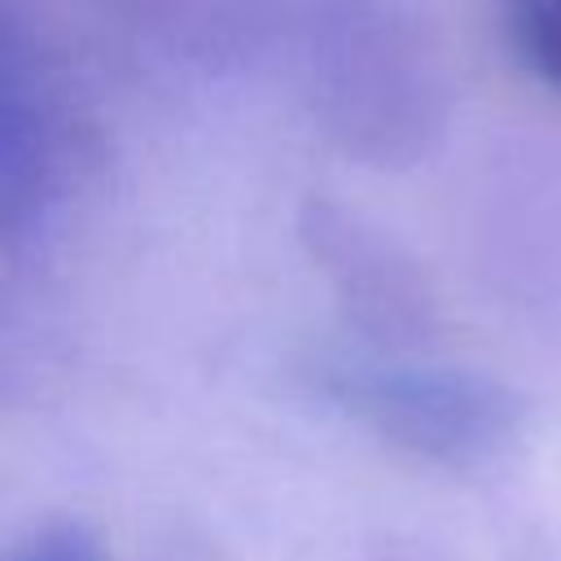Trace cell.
<instances>
[{"label":"cell","mask_w":561,"mask_h":561,"mask_svg":"<svg viewBox=\"0 0 561 561\" xmlns=\"http://www.w3.org/2000/svg\"><path fill=\"white\" fill-rule=\"evenodd\" d=\"M368 408L421 434V443H469L478 430H495V403L478 386H460L447 377H373L364 386Z\"/></svg>","instance_id":"1"},{"label":"cell","mask_w":561,"mask_h":561,"mask_svg":"<svg viewBox=\"0 0 561 561\" xmlns=\"http://www.w3.org/2000/svg\"><path fill=\"white\" fill-rule=\"evenodd\" d=\"M508 39L530 75L561 88V0H508Z\"/></svg>","instance_id":"2"},{"label":"cell","mask_w":561,"mask_h":561,"mask_svg":"<svg viewBox=\"0 0 561 561\" xmlns=\"http://www.w3.org/2000/svg\"><path fill=\"white\" fill-rule=\"evenodd\" d=\"M4 561H105V552L83 526L48 522V526H35L26 539H18Z\"/></svg>","instance_id":"3"}]
</instances>
